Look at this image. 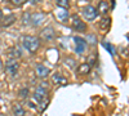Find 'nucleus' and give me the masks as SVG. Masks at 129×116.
<instances>
[{
    "instance_id": "1",
    "label": "nucleus",
    "mask_w": 129,
    "mask_h": 116,
    "mask_svg": "<svg viewBox=\"0 0 129 116\" xmlns=\"http://www.w3.org/2000/svg\"><path fill=\"white\" fill-rule=\"evenodd\" d=\"M22 45L30 54H35L36 50L40 48V40L35 36L26 35L22 37Z\"/></svg>"
},
{
    "instance_id": "2",
    "label": "nucleus",
    "mask_w": 129,
    "mask_h": 116,
    "mask_svg": "<svg viewBox=\"0 0 129 116\" xmlns=\"http://www.w3.org/2000/svg\"><path fill=\"white\" fill-rule=\"evenodd\" d=\"M47 94H48V83L41 81L39 85L36 87L34 94H32L34 102H35L36 104H39L43 99H45V98H47Z\"/></svg>"
},
{
    "instance_id": "3",
    "label": "nucleus",
    "mask_w": 129,
    "mask_h": 116,
    "mask_svg": "<svg viewBox=\"0 0 129 116\" xmlns=\"http://www.w3.org/2000/svg\"><path fill=\"white\" fill-rule=\"evenodd\" d=\"M5 71L9 73L12 78L18 75V71H19V63L17 59H8L5 62Z\"/></svg>"
},
{
    "instance_id": "4",
    "label": "nucleus",
    "mask_w": 129,
    "mask_h": 116,
    "mask_svg": "<svg viewBox=\"0 0 129 116\" xmlns=\"http://www.w3.org/2000/svg\"><path fill=\"white\" fill-rule=\"evenodd\" d=\"M71 27L76 31H85L87 30V25H85V22H83V19L78 14L71 16Z\"/></svg>"
},
{
    "instance_id": "5",
    "label": "nucleus",
    "mask_w": 129,
    "mask_h": 116,
    "mask_svg": "<svg viewBox=\"0 0 129 116\" xmlns=\"http://www.w3.org/2000/svg\"><path fill=\"white\" fill-rule=\"evenodd\" d=\"M83 16L85 17L87 21H94L98 16V12H97V8H94L93 5H85L83 8Z\"/></svg>"
},
{
    "instance_id": "6",
    "label": "nucleus",
    "mask_w": 129,
    "mask_h": 116,
    "mask_svg": "<svg viewBox=\"0 0 129 116\" xmlns=\"http://www.w3.org/2000/svg\"><path fill=\"white\" fill-rule=\"evenodd\" d=\"M74 41H75V52H76L78 54H83L85 52V49H87V47H88L87 40L80 37V36H75Z\"/></svg>"
},
{
    "instance_id": "7",
    "label": "nucleus",
    "mask_w": 129,
    "mask_h": 116,
    "mask_svg": "<svg viewBox=\"0 0 129 116\" xmlns=\"http://www.w3.org/2000/svg\"><path fill=\"white\" fill-rule=\"evenodd\" d=\"M40 36L43 40H45V41H50L54 39L56 36V31L53 27H45V28H43L41 30V32H40Z\"/></svg>"
},
{
    "instance_id": "8",
    "label": "nucleus",
    "mask_w": 129,
    "mask_h": 116,
    "mask_svg": "<svg viewBox=\"0 0 129 116\" xmlns=\"http://www.w3.org/2000/svg\"><path fill=\"white\" fill-rule=\"evenodd\" d=\"M35 72H36V76H38V78H40V79H45V78L49 75L50 70H49L47 66L43 65V63H38V65L35 66Z\"/></svg>"
},
{
    "instance_id": "9",
    "label": "nucleus",
    "mask_w": 129,
    "mask_h": 116,
    "mask_svg": "<svg viewBox=\"0 0 129 116\" xmlns=\"http://www.w3.org/2000/svg\"><path fill=\"white\" fill-rule=\"evenodd\" d=\"M44 19H45V14L44 13H41V12H35V13H32L31 14V21L30 22L32 23V26H40L43 22H44Z\"/></svg>"
},
{
    "instance_id": "10",
    "label": "nucleus",
    "mask_w": 129,
    "mask_h": 116,
    "mask_svg": "<svg viewBox=\"0 0 129 116\" xmlns=\"http://www.w3.org/2000/svg\"><path fill=\"white\" fill-rule=\"evenodd\" d=\"M110 26H111V17H109V16L102 17L101 21L98 22V28L101 31H103V32H105V31H109Z\"/></svg>"
},
{
    "instance_id": "11",
    "label": "nucleus",
    "mask_w": 129,
    "mask_h": 116,
    "mask_svg": "<svg viewBox=\"0 0 129 116\" xmlns=\"http://www.w3.org/2000/svg\"><path fill=\"white\" fill-rule=\"evenodd\" d=\"M8 56H9V59H17L22 57V50L17 47H12L8 49Z\"/></svg>"
},
{
    "instance_id": "12",
    "label": "nucleus",
    "mask_w": 129,
    "mask_h": 116,
    "mask_svg": "<svg viewBox=\"0 0 129 116\" xmlns=\"http://www.w3.org/2000/svg\"><path fill=\"white\" fill-rule=\"evenodd\" d=\"M110 8H111L110 2H100L98 3V8H97V12L101 13L102 16H106L107 13L110 12Z\"/></svg>"
},
{
    "instance_id": "13",
    "label": "nucleus",
    "mask_w": 129,
    "mask_h": 116,
    "mask_svg": "<svg viewBox=\"0 0 129 116\" xmlns=\"http://www.w3.org/2000/svg\"><path fill=\"white\" fill-rule=\"evenodd\" d=\"M90 70H92V66L88 62H84V63H80V65L78 66L76 72L79 73V75H88V73L90 72Z\"/></svg>"
},
{
    "instance_id": "14",
    "label": "nucleus",
    "mask_w": 129,
    "mask_h": 116,
    "mask_svg": "<svg viewBox=\"0 0 129 116\" xmlns=\"http://www.w3.org/2000/svg\"><path fill=\"white\" fill-rule=\"evenodd\" d=\"M16 19H17V17H16L14 14H8V16H5V17L2 19V26H3V27L12 26V25L16 22Z\"/></svg>"
},
{
    "instance_id": "15",
    "label": "nucleus",
    "mask_w": 129,
    "mask_h": 116,
    "mask_svg": "<svg viewBox=\"0 0 129 116\" xmlns=\"http://www.w3.org/2000/svg\"><path fill=\"white\" fill-rule=\"evenodd\" d=\"M52 81L54 83V84H58V85H66V84H67L66 78H63L59 72L53 73V76H52Z\"/></svg>"
},
{
    "instance_id": "16",
    "label": "nucleus",
    "mask_w": 129,
    "mask_h": 116,
    "mask_svg": "<svg viewBox=\"0 0 129 116\" xmlns=\"http://www.w3.org/2000/svg\"><path fill=\"white\" fill-rule=\"evenodd\" d=\"M25 115H26V112H25L23 107L21 104L16 103L13 106V116H25Z\"/></svg>"
},
{
    "instance_id": "17",
    "label": "nucleus",
    "mask_w": 129,
    "mask_h": 116,
    "mask_svg": "<svg viewBox=\"0 0 129 116\" xmlns=\"http://www.w3.org/2000/svg\"><path fill=\"white\" fill-rule=\"evenodd\" d=\"M56 14H57V17H58L61 21H67V18H69V12H67V9H59Z\"/></svg>"
},
{
    "instance_id": "18",
    "label": "nucleus",
    "mask_w": 129,
    "mask_h": 116,
    "mask_svg": "<svg viewBox=\"0 0 129 116\" xmlns=\"http://www.w3.org/2000/svg\"><path fill=\"white\" fill-rule=\"evenodd\" d=\"M18 96H19L21 98H25V99H27V98L30 97V89H28L27 87L21 88V89H19V92H18Z\"/></svg>"
},
{
    "instance_id": "19",
    "label": "nucleus",
    "mask_w": 129,
    "mask_h": 116,
    "mask_svg": "<svg viewBox=\"0 0 129 116\" xmlns=\"http://www.w3.org/2000/svg\"><path fill=\"white\" fill-rule=\"evenodd\" d=\"M102 45L105 47V49L107 50V52H109V53L114 57L115 56V50H114V48H112V45L109 43V41H102Z\"/></svg>"
},
{
    "instance_id": "20",
    "label": "nucleus",
    "mask_w": 129,
    "mask_h": 116,
    "mask_svg": "<svg viewBox=\"0 0 129 116\" xmlns=\"http://www.w3.org/2000/svg\"><path fill=\"white\" fill-rule=\"evenodd\" d=\"M64 65H66V67H69V68H75L76 62H75L74 58H66L64 59Z\"/></svg>"
},
{
    "instance_id": "21",
    "label": "nucleus",
    "mask_w": 129,
    "mask_h": 116,
    "mask_svg": "<svg viewBox=\"0 0 129 116\" xmlns=\"http://www.w3.org/2000/svg\"><path fill=\"white\" fill-rule=\"evenodd\" d=\"M48 103H49V99H48V98L43 99V101H41V102H40V103L38 104V108H39V110H40V111L43 112V111H44V110H45V108L48 107Z\"/></svg>"
},
{
    "instance_id": "22",
    "label": "nucleus",
    "mask_w": 129,
    "mask_h": 116,
    "mask_svg": "<svg viewBox=\"0 0 129 116\" xmlns=\"http://www.w3.org/2000/svg\"><path fill=\"white\" fill-rule=\"evenodd\" d=\"M57 7H59L61 9H67L70 7V3L67 0H57Z\"/></svg>"
},
{
    "instance_id": "23",
    "label": "nucleus",
    "mask_w": 129,
    "mask_h": 116,
    "mask_svg": "<svg viewBox=\"0 0 129 116\" xmlns=\"http://www.w3.org/2000/svg\"><path fill=\"white\" fill-rule=\"evenodd\" d=\"M30 21H31V13L30 12H26L22 17V23L23 25H28L30 23Z\"/></svg>"
},
{
    "instance_id": "24",
    "label": "nucleus",
    "mask_w": 129,
    "mask_h": 116,
    "mask_svg": "<svg viewBox=\"0 0 129 116\" xmlns=\"http://www.w3.org/2000/svg\"><path fill=\"white\" fill-rule=\"evenodd\" d=\"M10 3H12L14 7H21V5H23L26 2L25 0H10Z\"/></svg>"
},
{
    "instance_id": "25",
    "label": "nucleus",
    "mask_w": 129,
    "mask_h": 116,
    "mask_svg": "<svg viewBox=\"0 0 129 116\" xmlns=\"http://www.w3.org/2000/svg\"><path fill=\"white\" fill-rule=\"evenodd\" d=\"M123 54H124L125 57H129V47H126V48L123 49Z\"/></svg>"
},
{
    "instance_id": "26",
    "label": "nucleus",
    "mask_w": 129,
    "mask_h": 116,
    "mask_svg": "<svg viewBox=\"0 0 129 116\" xmlns=\"http://www.w3.org/2000/svg\"><path fill=\"white\" fill-rule=\"evenodd\" d=\"M3 19V12H2V9H0V21Z\"/></svg>"
}]
</instances>
